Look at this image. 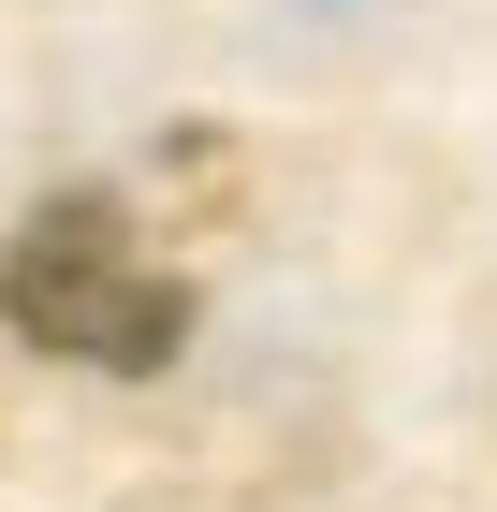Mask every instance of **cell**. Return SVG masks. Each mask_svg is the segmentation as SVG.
<instances>
[{
	"instance_id": "6da1fadb",
	"label": "cell",
	"mask_w": 497,
	"mask_h": 512,
	"mask_svg": "<svg viewBox=\"0 0 497 512\" xmlns=\"http://www.w3.org/2000/svg\"><path fill=\"white\" fill-rule=\"evenodd\" d=\"M0 322H15L30 352H59V366L147 381V366H176V337H191V278L132 235V205L59 191V205L15 220V249H0Z\"/></svg>"
}]
</instances>
